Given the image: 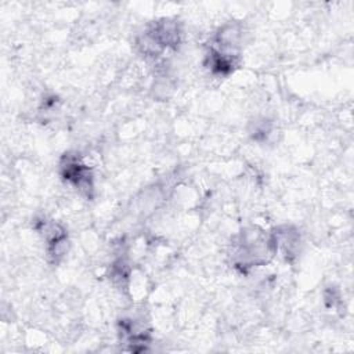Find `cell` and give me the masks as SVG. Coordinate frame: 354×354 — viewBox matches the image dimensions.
<instances>
[{"label": "cell", "instance_id": "cell-1", "mask_svg": "<svg viewBox=\"0 0 354 354\" xmlns=\"http://www.w3.org/2000/svg\"><path fill=\"white\" fill-rule=\"evenodd\" d=\"M64 176L66 180L72 181L77 188L84 189L88 192L91 189V176L88 173V169H86L83 165H80L76 159L68 158L66 163L62 166Z\"/></svg>", "mask_w": 354, "mask_h": 354}]
</instances>
